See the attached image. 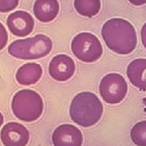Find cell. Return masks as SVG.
Instances as JSON below:
<instances>
[{
    "label": "cell",
    "mask_w": 146,
    "mask_h": 146,
    "mask_svg": "<svg viewBox=\"0 0 146 146\" xmlns=\"http://www.w3.org/2000/svg\"><path fill=\"white\" fill-rule=\"evenodd\" d=\"M101 34L106 46L118 54H129L136 50V29L130 21L123 18H111L106 21Z\"/></svg>",
    "instance_id": "cell-1"
},
{
    "label": "cell",
    "mask_w": 146,
    "mask_h": 146,
    "mask_svg": "<svg viewBox=\"0 0 146 146\" xmlns=\"http://www.w3.org/2000/svg\"><path fill=\"white\" fill-rule=\"evenodd\" d=\"M104 112L103 104L92 92H80L71 102L69 115L73 122L83 127H90L98 123Z\"/></svg>",
    "instance_id": "cell-2"
},
{
    "label": "cell",
    "mask_w": 146,
    "mask_h": 146,
    "mask_svg": "<svg viewBox=\"0 0 146 146\" xmlns=\"http://www.w3.org/2000/svg\"><path fill=\"white\" fill-rule=\"evenodd\" d=\"M52 49L53 42L50 37L45 34H36L12 42L8 46V53L16 58L35 60L47 56Z\"/></svg>",
    "instance_id": "cell-3"
},
{
    "label": "cell",
    "mask_w": 146,
    "mask_h": 146,
    "mask_svg": "<svg viewBox=\"0 0 146 146\" xmlns=\"http://www.w3.org/2000/svg\"><path fill=\"white\" fill-rule=\"evenodd\" d=\"M44 102L41 95L32 89H22L11 101L13 115L21 121L31 123L37 120L43 113Z\"/></svg>",
    "instance_id": "cell-4"
},
{
    "label": "cell",
    "mask_w": 146,
    "mask_h": 146,
    "mask_svg": "<svg viewBox=\"0 0 146 146\" xmlns=\"http://www.w3.org/2000/svg\"><path fill=\"white\" fill-rule=\"evenodd\" d=\"M72 54L84 63H94L103 54V47L98 36L89 32H83L73 37L71 43Z\"/></svg>",
    "instance_id": "cell-5"
},
{
    "label": "cell",
    "mask_w": 146,
    "mask_h": 146,
    "mask_svg": "<svg viewBox=\"0 0 146 146\" xmlns=\"http://www.w3.org/2000/svg\"><path fill=\"white\" fill-rule=\"evenodd\" d=\"M128 85L124 77L119 73H108L102 79L99 84V93L106 103L119 104L126 98Z\"/></svg>",
    "instance_id": "cell-6"
},
{
    "label": "cell",
    "mask_w": 146,
    "mask_h": 146,
    "mask_svg": "<svg viewBox=\"0 0 146 146\" xmlns=\"http://www.w3.org/2000/svg\"><path fill=\"white\" fill-rule=\"evenodd\" d=\"M7 26L14 36L25 37L33 33L35 21L32 15L25 11H16L7 16Z\"/></svg>",
    "instance_id": "cell-7"
},
{
    "label": "cell",
    "mask_w": 146,
    "mask_h": 146,
    "mask_svg": "<svg viewBox=\"0 0 146 146\" xmlns=\"http://www.w3.org/2000/svg\"><path fill=\"white\" fill-rule=\"evenodd\" d=\"M0 138L4 146H26L29 141L30 134L23 124L10 122L3 127L0 131Z\"/></svg>",
    "instance_id": "cell-8"
},
{
    "label": "cell",
    "mask_w": 146,
    "mask_h": 146,
    "mask_svg": "<svg viewBox=\"0 0 146 146\" xmlns=\"http://www.w3.org/2000/svg\"><path fill=\"white\" fill-rule=\"evenodd\" d=\"M76 72V63L72 58L64 54H60L53 58L49 64L50 76L59 82L68 81Z\"/></svg>",
    "instance_id": "cell-9"
},
{
    "label": "cell",
    "mask_w": 146,
    "mask_h": 146,
    "mask_svg": "<svg viewBox=\"0 0 146 146\" xmlns=\"http://www.w3.org/2000/svg\"><path fill=\"white\" fill-rule=\"evenodd\" d=\"M54 146H82L84 141L81 131L72 124H61L52 134Z\"/></svg>",
    "instance_id": "cell-10"
},
{
    "label": "cell",
    "mask_w": 146,
    "mask_h": 146,
    "mask_svg": "<svg viewBox=\"0 0 146 146\" xmlns=\"http://www.w3.org/2000/svg\"><path fill=\"white\" fill-rule=\"evenodd\" d=\"M33 14L37 21L50 23L57 18L59 13L58 0H35Z\"/></svg>",
    "instance_id": "cell-11"
},
{
    "label": "cell",
    "mask_w": 146,
    "mask_h": 146,
    "mask_svg": "<svg viewBox=\"0 0 146 146\" xmlns=\"http://www.w3.org/2000/svg\"><path fill=\"white\" fill-rule=\"evenodd\" d=\"M127 76L137 89L146 90V58H136L127 68Z\"/></svg>",
    "instance_id": "cell-12"
},
{
    "label": "cell",
    "mask_w": 146,
    "mask_h": 146,
    "mask_svg": "<svg viewBox=\"0 0 146 146\" xmlns=\"http://www.w3.org/2000/svg\"><path fill=\"white\" fill-rule=\"evenodd\" d=\"M43 70L40 64L36 63H27L19 68L16 74V81L24 85L29 86L37 83L42 78Z\"/></svg>",
    "instance_id": "cell-13"
},
{
    "label": "cell",
    "mask_w": 146,
    "mask_h": 146,
    "mask_svg": "<svg viewBox=\"0 0 146 146\" xmlns=\"http://www.w3.org/2000/svg\"><path fill=\"white\" fill-rule=\"evenodd\" d=\"M74 7L80 16L92 18L99 13L102 3L101 0H74Z\"/></svg>",
    "instance_id": "cell-14"
},
{
    "label": "cell",
    "mask_w": 146,
    "mask_h": 146,
    "mask_svg": "<svg viewBox=\"0 0 146 146\" xmlns=\"http://www.w3.org/2000/svg\"><path fill=\"white\" fill-rule=\"evenodd\" d=\"M131 139L136 146H146V120L141 121L132 127Z\"/></svg>",
    "instance_id": "cell-15"
},
{
    "label": "cell",
    "mask_w": 146,
    "mask_h": 146,
    "mask_svg": "<svg viewBox=\"0 0 146 146\" xmlns=\"http://www.w3.org/2000/svg\"><path fill=\"white\" fill-rule=\"evenodd\" d=\"M19 3L20 0H0V12L7 13L15 10Z\"/></svg>",
    "instance_id": "cell-16"
},
{
    "label": "cell",
    "mask_w": 146,
    "mask_h": 146,
    "mask_svg": "<svg viewBox=\"0 0 146 146\" xmlns=\"http://www.w3.org/2000/svg\"><path fill=\"white\" fill-rule=\"evenodd\" d=\"M8 42V34L5 26L0 22V51L3 50Z\"/></svg>",
    "instance_id": "cell-17"
},
{
    "label": "cell",
    "mask_w": 146,
    "mask_h": 146,
    "mask_svg": "<svg viewBox=\"0 0 146 146\" xmlns=\"http://www.w3.org/2000/svg\"><path fill=\"white\" fill-rule=\"evenodd\" d=\"M141 42L143 44V46L146 50V22L143 25L141 30Z\"/></svg>",
    "instance_id": "cell-18"
},
{
    "label": "cell",
    "mask_w": 146,
    "mask_h": 146,
    "mask_svg": "<svg viewBox=\"0 0 146 146\" xmlns=\"http://www.w3.org/2000/svg\"><path fill=\"white\" fill-rule=\"evenodd\" d=\"M131 4L136 6V7H140L146 4V0H127Z\"/></svg>",
    "instance_id": "cell-19"
},
{
    "label": "cell",
    "mask_w": 146,
    "mask_h": 146,
    "mask_svg": "<svg viewBox=\"0 0 146 146\" xmlns=\"http://www.w3.org/2000/svg\"><path fill=\"white\" fill-rule=\"evenodd\" d=\"M3 122H4V118H3V115L2 114V112L0 111V127L3 124Z\"/></svg>",
    "instance_id": "cell-20"
},
{
    "label": "cell",
    "mask_w": 146,
    "mask_h": 146,
    "mask_svg": "<svg viewBox=\"0 0 146 146\" xmlns=\"http://www.w3.org/2000/svg\"><path fill=\"white\" fill-rule=\"evenodd\" d=\"M143 103H144V106H145V108L146 110V97L145 98V99L143 100Z\"/></svg>",
    "instance_id": "cell-21"
}]
</instances>
